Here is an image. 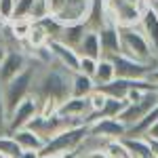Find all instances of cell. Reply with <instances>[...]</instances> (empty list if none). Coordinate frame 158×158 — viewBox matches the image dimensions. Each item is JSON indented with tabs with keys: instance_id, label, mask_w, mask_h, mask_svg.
I'll use <instances>...</instances> for the list:
<instances>
[{
	"instance_id": "obj_1",
	"label": "cell",
	"mask_w": 158,
	"mask_h": 158,
	"mask_svg": "<svg viewBox=\"0 0 158 158\" xmlns=\"http://www.w3.org/2000/svg\"><path fill=\"white\" fill-rule=\"evenodd\" d=\"M72 74L59 63H47L38 65L36 63V76H34V86L32 95L38 101L44 99H55V101H65L72 95Z\"/></svg>"
},
{
	"instance_id": "obj_2",
	"label": "cell",
	"mask_w": 158,
	"mask_h": 158,
	"mask_svg": "<svg viewBox=\"0 0 158 158\" xmlns=\"http://www.w3.org/2000/svg\"><path fill=\"white\" fill-rule=\"evenodd\" d=\"M120 53L127 57H133L137 61H156L158 53L150 44L146 34L139 25L120 27Z\"/></svg>"
},
{
	"instance_id": "obj_3",
	"label": "cell",
	"mask_w": 158,
	"mask_h": 158,
	"mask_svg": "<svg viewBox=\"0 0 158 158\" xmlns=\"http://www.w3.org/2000/svg\"><path fill=\"white\" fill-rule=\"evenodd\" d=\"M34 76H36V63L30 59V65L25 68L21 74H17L9 82L2 85V95H4V103L11 114L25 97L32 95V86H34Z\"/></svg>"
},
{
	"instance_id": "obj_4",
	"label": "cell",
	"mask_w": 158,
	"mask_h": 158,
	"mask_svg": "<svg viewBox=\"0 0 158 158\" xmlns=\"http://www.w3.org/2000/svg\"><path fill=\"white\" fill-rule=\"evenodd\" d=\"M47 2H49L51 17L55 21H59L61 25H70L85 23L93 0H47Z\"/></svg>"
},
{
	"instance_id": "obj_5",
	"label": "cell",
	"mask_w": 158,
	"mask_h": 158,
	"mask_svg": "<svg viewBox=\"0 0 158 158\" xmlns=\"http://www.w3.org/2000/svg\"><path fill=\"white\" fill-rule=\"evenodd\" d=\"M86 135H89V127H70V129H63L53 139H49L38 154L40 156H44V154H57V156H61V154H68V152H76L80 148V143L85 141Z\"/></svg>"
},
{
	"instance_id": "obj_6",
	"label": "cell",
	"mask_w": 158,
	"mask_h": 158,
	"mask_svg": "<svg viewBox=\"0 0 158 158\" xmlns=\"http://www.w3.org/2000/svg\"><path fill=\"white\" fill-rule=\"evenodd\" d=\"M114 61V68H116V76L118 78H150L152 70L156 68V61H137L133 57H127V55H114L110 57Z\"/></svg>"
},
{
	"instance_id": "obj_7",
	"label": "cell",
	"mask_w": 158,
	"mask_h": 158,
	"mask_svg": "<svg viewBox=\"0 0 158 158\" xmlns=\"http://www.w3.org/2000/svg\"><path fill=\"white\" fill-rule=\"evenodd\" d=\"M30 65V55L23 49H11L6 51L4 59L0 61V85L9 82L17 74H21Z\"/></svg>"
},
{
	"instance_id": "obj_8",
	"label": "cell",
	"mask_w": 158,
	"mask_h": 158,
	"mask_svg": "<svg viewBox=\"0 0 158 158\" xmlns=\"http://www.w3.org/2000/svg\"><path fill=\"white\" fill-rule=\"evenodd\" d=\"M38 110H40V101H38L34 95L25 97L23 101L9 114V133L21 129V127H27V124L38 116Z\"/></svg>"
},
{
	"instance_id": "obj_9",
	"label": "cell",
	"mask_w": 158,
	"mask_h": 158,
	"mask_svg": "<svg viewBox=\"0 0 158 158\" xmlns=\"http://www.w3.org/2000/svg\"><path fill=\"white\" fill-rule=\"evenodd\" d=\"M154 106H158V93L156 91H148V93H143V97L139 99V101H133V103H129L127 108L122 110L118 120H120L122 124H127V129H129V127H133L146 112H150Z\"/></svg>"
},
{
	"instance_id": "obj_10",
	"label": "cell",
	"mask_w": 158,
	"mask_h": 158,
	"mask_svg": "<svg viewBox=\"0 0 158 158\" xmlns=\"http://www.w3.org/2000/svg\"><path fill=\"white\" fill-rule=\"evenodd\" d=\"M127 124H122L118 118H99L93 124H89V133L95 135V137H101V139H122L127 135Z\"/></svg>"
},
{
	"instance_id": "obj_11",
	"label": "cell",
	"mask_w": 158,
	"mask_h": 158,
	"mask_svg": "<svg viewBox=\"0 0 158 158\" xmlns=\"http://www.w3.org/2000/svg\"><path fill=\"white\" fill-rule=\"evenodd\" d=\"M99 44H101V57H114L120 55V27L114 23L103 25L97 30Z\"/></svg>"
},
{
	"instance_id": "obj_12",
	"label": "cell",
	"mask_w": 158,
	"mask_h": 158,
	"mask_svg": "<svg viewBox=\"0 0 158 158\" xmlns=\"http://www.w3.org/2000/svg\"><path fill=\"white\" fill-rule=\"evenodd\" d=\"M49 49H51V53H53L55 63L63 65V68L70 70V72H76V70H78V61H80L78 51H74L72 47L63 44L61 40H49Z\"/></svg>"
},
{
	"instance_id": "obj_13",
	"label": "cell",
	"mask_w": 158,
	"mask_h": 158,
	"mask_svg": "<svg viewBox=\"0 0 158 158\" xmlns=\"http://www.w3.org/2000/svg\"><path fill=\"white\" fill-rule=\"evenodd\" d=\"M59 114L68 116V118H86L91 114L89 97H74V95H70L65 101L59 103Z\"/></svg>"
},
{
	"instance_id": "obj_14",
	"label": "cell",
	"mask_w": 158,
	"mask_h": 158,
	"mask_svg": "<svg viewBox=\"0 0 158 158\" xmlns=\"http://www.w3.org/2000/svg\"><path fill=\"white\" fill-rule=\"evenodd\" d=\"M13 139L19 143V148L23 150V152H40L42 148H44V139L36 133V131H32L30 127H21V129H17V131H13Z\"/></svg>"
},
{
	"instance_id": "obj_15",
	"label": "cell",
	"mask_w": 158,
	"mask_h": 158,
	"mask_svg": "<svg viewBox=\"0 0 158 158\" xmlns=\"http://www.w3.org/2000/svg\"><path fill=\"white\" fill-rule=\"evenodd\" d=\"M139 27L150 40V44L154 47V51L158 53V11L154 6H150V4L146 6V11L141 13V19H139Z\"/></svg>"
},
{
	"instance_id": "obj_16",
	"label": "cell",
	"mask_w": 158,
	"mask_h": 158,
	"mask_svg": "<svg viewBox=\"0 0 158 158\" xmlns=\"http://www.w3.org/2000/svg\"><path fill=\"white\" fill-rule=\"evenodd\" d=\"M85 23H86V27L93 30V32H97L103 25L112 23V21H110V13H108V9H106V2H103V0H93V2H91V11L86 15Z\"/></svg>"
},
{
	"instance_id": "obj_17",
	"label": "cell",
	"mask_w": 158,
	"mask_h": 158,
	"mask_svg": "<svg viewBox=\"0 0 158 158\" xmlns=\"http://www.w3.org/2000/svg\"><path fill=\"white\" fill-rule=\"evenodd\" d=\"M86 32H89L86 23H70V25H63V27H61L57 40H61L63 44H68V47H72V49L76 51L78 44L82 42V38H85Z\"/></svg>"
},
{
	"instance_id": "obj_18",
	"label": "cell",
	"mask_w": 158,
	"mask_h": 158,
	"mask_svg": "<svg viewBox=\"0 0 158 158\" xmlns=\"http://www.w3.org/2000/svg\"><path fill=\"white\" fill-rule=\"evenodd\" d=\"M78 55L80 57H91V59H99L101 57V44H99V34L89 30L82 38V42L78 44Z\"/></svg>"
},
{
	"instance_id": "obj_19",
	"label": "cell",
	"mask_w": 158,
	"mask_h": 158,
	"mask_svg": "<svg viewBox=\"0 0 158 158\" xmlns=\"http://www.w3.org/2000/svg\"><path fill=\"white\" fill-rule=\"evenodd\" d=\"M49 40L51 38L47 34V30L38 23V21H34L32 27H30V34L23 40V51H34V49H40V47H47Z\"/></svg>"
},
{
	"instance_id": "obj_20",
	"label": "cell",
	"mask_w": 158,
	"mask_h": 158,
	"mask_svg": "<svg viewBox=\"0 0 158 158\" xmlns=\"http://www.w3.org/2000/svg\"><path fill=\"white\" fill-rule=\"evenodd\" d=\"M116 78V68H114V61L110 59V57H99L97 59V70H95V76H93V80H95V86H103L112 82Z\"/></svg>"
},
{
	"instance_id": "obj_21",
	"label": "cell",
	"mask_w": 158,
	"mask_h": 158,
	"mask_svg": "<svg viewBox=\"0 0 158 158\" xmlns=\"http://www.w3.org/2000/svg\"><path fill=\"white\" fill-rule=\"evenodd\" d=\"M156 120H158V106H154L150 112H146L139 120L135 122L133 127H129L127 135H131V137H143V135L152 129V124H154Z\"/></svg>"
},
{
	"instance_id": "obj_22",
	"label": "cell",
	"mask_w": 158,
	"mask_h": 158,
	"mask_svg": "<svg viewBox=\"0 0 158 158\" xmlns=\"http://www.w3.org/2000/svg\"><path fill=\"white\" fill-rule=\"evenodd\" d=\"M95 80L89 78L80 72H74L72 74V95L74 97H89L93 91H95Z\"/></svg>"
},
{
	"instance_id": "obj_23",
	"label": "cell",
	"mask_w": 158,
	"mask_h": 158,
	"mask_svg": "<svg viewBox=\"0 0 158 158\" xmlns=\"http://www.w3.org/2000/svg\"><path fill=\"white\" fill-rule=\"evenodd\" d=\"M124 148L129 150V154L133 158H139V156H152L150 154V146H148L146 137H131V135H124L120 139Z\"/></svg>"
},
{
	"instance_id": "obj_24",
	"label": "cell",
	"mask_w": 158,
	"mask_h": 158,
	"mask_svg": "<svg viewBox=\"0 0 158 158\" xmlns=\"http://www.w3.org/2000/svg\"><path fill=\"white\" fill-rule=\"evenodd\" d=\"M127 106H129L127 99H118V97H110L108 95L106 103H103V110H101V118H118Z\"/></svg>"
},
{
	"instance_id": "obj_25",
	"label": "cell",
	"mask_w": 158,
	"mask_h": 158,
	"mask_svg": "<svg viewBox=\"0 0 158 158\" xmlns=\"http://www.w3.org/2000/svg\"><path fill=\"white\" fill-rule=\"evenodd\" d=\"M0 152H2L6 158H19L21 154H23V150H21V148H19V143L13 139L11 133L0 135Z\"/></svg>"
},
{
	"instance_id": "obj_26",
	"label": "cell",
	"mask_w": 158,
	"mask_h": 158,
	"mask_svg": "<svg viewBox=\"0 0 158 158\" xmlns=\"http://www.w3.org/2000/svg\"><path fill=\"white\" fill-rule=\"evenodd\" d=\"M32 23H34L32 19H11V21H9L13 36L17 38L19 42H23L25 36L30 34V27H32Z\"/></svg>"
},
{
	"instance_id": "obj_27",
	"label": "cell",
	"mask_w": 158,
	"mask_h": 158,
	"mask_svg": "<svg viewBox=\"0 0 158 158\" xmlns=\"http://www.w3.org/2000/svg\"><path fill=\"white\" fill-rule=\"evenodd\" d=\"M103 150H106L108 158H133L131 154H129V150L124 148V143H122L120 139H110L108 143L103 146Z\"/></svg>"
},
{
	"instance_id": "obj_28",
	"label": "cell",
	"mask_w": 158,
	"mask_h": 158,
	"mask_svg": "<svg viewBox=\"0 0 158 158\" xmlns=\"http://www.w3.org/2000/svg\"><path fill=\"white\" fill-rule=\"evenodd\" d=\"M36 0H17L15 2V17L13 19H30Z\"/></svg>"
},
{
	"instance_id": "obj_29",
	"label": "cell",
	"mask_w": 158,
	"mask_h": 158,
	"mask_svg": "<svg viewBox=\"0 0 158 158\" xmlns=\"http://www.w3.org/2000/svg\"><path fill=\"white\" fill-rule=\"evenodd\" d=\"M106 99H108V95L103 93V91H99V89H95L91 95H89V103H91V112H97L99 116H101V110H103V103H106Z\"/></svg>"
},
{
	"instance_id": "obj_30",
	"label": "cell",
	"mask_w": 158,
	"mask_h": 158,
	"mask_svg": "<svg viewBox=\"0 0 158 158\" xmlns=\"http://www.w3.org/2000/svg\"><path fill=\"white\" fill-rule=\"evenodd\" d=\"M95 70H97V59L80 57V61H78V70H76V72L85 74V76H89V78H93V76H95Z\"/></svg>"
},
{
	"instance_id": "obj_31",
	"label": "cell",
	"mask_w": 158,
	"mask_h": 158,
	"mask_svg": "<svg viewBox=\"0 0 158 158\" xmlns=\"http://www.w3.org/2000/svg\"><path fill=\"white\" fill-rule=\"evenodd\" d=\"M9 133V110L4 103V95H2V85H0V135Z\"/></svg>"
},
{
	"instance_id": "obj_32",
	"label": "cell",
	"mask_w": 158,
	"mask_h": 158,
	"mask_svg": "<svg viewBox=\"0 0 158 158\" xmlns=\"http://www.w3.org/2000/svg\"><path fill=\"white\" fill-rule=\"evenodd\" d=\"M15 17V0H0V19L11 21Z\"/></svg>"
},
{
	"instance_id": "obj_33",
	"label": "cell",
	"mask_w": 158,
	"mask_h": 158,
	"mask_svg": "<svg viewBox=\"0 0 158 158\" xmlns=\"http://www.w3.org/2000/svg\"><path fill=\"white\" fill-rule=\"evenodd\" d=\"M78 158H108L106 150H91V152H85V154H78Z\"/></svg>"
},
{
	"instance_id": "obj_34",
	"label": "cell",
	"mask_w": 158,
	"mask_h": 158,
	"mask_svg": "<svg viewBox=\"0 0 158 158\" xmlns=\"http://www.w3.org/2000/svg\"><path fill=\"white\" fill-rule=\"evenodd\" d=\"M148 141V146H150V154H152V158H158V139L156 137H148V135H143Z\"/></svg>"
},
{
	"instance_id": "obj_35",
	"label": "cell",
	"mask_w": 158,
	"mask_h": 158,
	"mask_svg": "<svg viewBox=\"0 0 158 158\" xmlns=\"http://www.w3.org/2000/svg\"><path fill=\"white\" fill-rule=\"evenodd\" d=\"M148 137H156V139H158V120L156 122H154V124H152V129H150V131H148Z\"/></svg>"
},
{
	"instance_id": "obj_36",
	"label": "cell",
	"mask_w": 158,
	"mask_h": 158,
	"mask_svg": "<svg viewBox=\"0 0 158 158\" xmlns=\"http://www.w3.org/2000/svg\"><path fill=\"white\" fill-rule=\"evenodd\" d=\"M150 80H152L154 85H158V63H156V68L152 70V74H150Z\"/></svg>"
},
{
	"instance_id": "obj_37",
	"label": "cell",
	"mask_w": 158,
	"mask_h": 158,
	"mask_svg": "<svg viewBox=\"0 0 158 158\" xmlns=\"http://www.w3.org/2000/svg\"><path fill=\"white\" fill-rule=\"evenodd\" d=\"M19 158H40V154L38 152H23Z\"/></svg>"
},
{
	"instance_id": "obj_38",
	"label": "cell",
	"mask_w": 158,
	"mask_h": 158,
	"mask_svg": "<svg viewBox=\"0 0 158 158\" xmlns=\"http://www.w3.org/2000/svg\"><path fill=\"white\" fill-rule=\"evenodd\" d=\"M6 51H9V49H6V47H4V44L0 42V61L4 59V55H6Z\"/></svg>"
},
{
	"instance_id": "obj_39",
	"label": "cell",
	"mask_w": 158,
	"mask_h": 158,
	"mask_svg": "<svg viewBox=\"0 0 158 158\" xmlns=\"http://www.w3.org/2000/svg\"><path fill=\"white\" fill-rule=\"evenodd\" d=\"M40 158H59L57 154H44V156H40Z\"/></svg>"
},
{
	"instance_id": "obj_40",
	"label": "cell",
	"mask_w": 158,
	"mask_h": 158,
	"mask_svg": "<svg viewBox=\"0 0 158 158\" xmlns=\"http://www.w3.org/2000/svg\"><path fill=\"white\" fill-rule=\"evenodd\" d=\"M0 158H6V156H4V154H2V152H0Z\"/></svg>"
},
{
	"instance_id": "obj_41",
	"label": "cell",
	"mask_w": 158,
	"mask_h": 158,
	"mask_svg": "<svg viewBox=\"0 0 158 158\" xmlns=\"http://www.w3.org/2000/svg\"><path fill=\"white\" fill-rule=\"evenodd\" d=\"M152 2H154V0H148V4H152Z\"/></svg>"
},
{
	"instance_id": "obj_42",
	"label": "cell",
	"mask_w": 158,
	"mask_h": 158,
	"mask_svg": "<svg viewBox=\"0 0 158 158\" xmlns=\"http://www.w3.org/2000/svg\"><path fill=\"white\" fill-rule=\"evenodd\" d=\"M156 93H158V85H156Z\"/></svg>"
}]
</instances>
